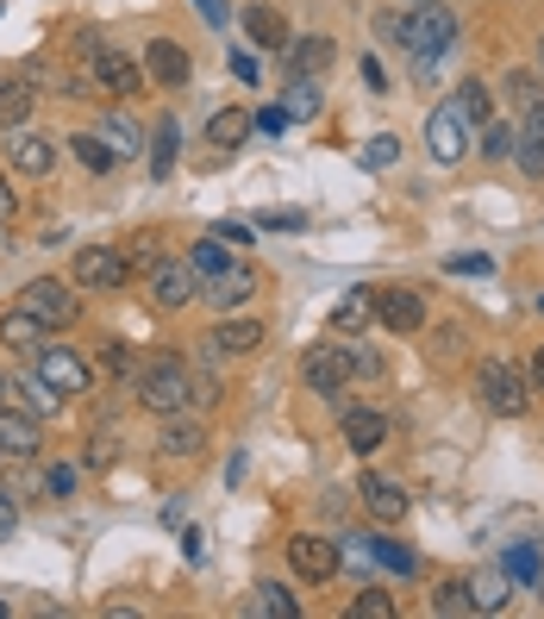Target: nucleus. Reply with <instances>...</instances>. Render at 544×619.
<instances>
[{"instance_id":"f257e3e1","label":"nucleus","mask_w":544,"mask_h":619,"mask_svg":"<svg viewBox=\"0 0 544 619\" xmlns=\"http://www.w3.org/2000/svg\"><path fill=\"white\" fill-rule=\"evenodd\" d=\"M132 394L144 413H156V420H170V413H182V406L195 401V376H188V363L182 357H151V363H138L132 376Z\"/></svg>"},{"instance_id":"f03ea898","label":"nucleus","mask_w":544,"mask_h":619,"mask_svg":"<svg viewBox=\"0 0 544 619\" xmlns=\"http://www.w3.org/2000/svg\"><path fill=\"white\" fill-rule=\"evenodd\" d=\"M20 307L39 313L44 332H63V326H76V319H81V294L69 289V282H57V275H39V282H25Z\"/></svg>"},{"instance_id":"7ed1b4c3","label":"nucleus","mask_w":544,"mask_h":619,"mask_svg":"<svg viewBox=\"0 0 544 619\" xmlns=\"http://www.w3.org/2000/svg\"><path fill=\"white\" fill-rule=\"evenodd\" d=\"M132 282V263H126V251H113V245H88V251H76V289L88 294H119Z\"/></svg>"},{"instance_id":"20e7f679","label":"nucleus","mask_w":544,"mask_h":619,"mask_svg":"<svg viewBox=\"0 0 544 619\" xmlns=\"http://www.w3.org/2000/svg\"><path fill=\"white\" fill-rule=\"evenodd\" d=\"M476 394H482L488 413H501V420H520L525 413V382L513 363H482L476 369Z\"/></svg>"},{"instance_id":"39448f33","label":"nucleus","mask_w":544,"mask_h":619,"mask_svg":"<svg viewBox=\"0 0 544 619\" xmlns=\"http://www.w3.org/2000/svg\"><path fill=\"white\" fill-rule=\"evenodd\" d=\"M81 57L95 69V88H107V95H138V88H144V69H138L119 44H81Z\"/></svg>"},{"instance_id":"423d86ee","label":"nucleus","mask_w":544,"mask_h":619,"mask_svg":"<svg viewBox=\"0 0 544 619\" xmlns=\"http://www.w3.org/2000/svg\"><path fill=\"white\" fill-rule=\"evenodd\" d=\"M32 369H39V376L57 388V394H88V382H95V369L81 363L69 345H51V338H44V350L32 357Z\"/></svg>"},{"instance_id":"0eeeda50","label":"nucleus","mask_w":544,"mask_h":619,"mask_svg":"<svg viewBox=\"0 0 544 619\" xmlns=\"http://www.w3.org/2000/svg\"><path fill=\"white\" fill-rule=\"evenodd\" d=\"M289 563L301 582H331L338 576V563H345V551L331 539H319V532H294L289 539Z\"/></svg>"},{"instance_id":"6e6552de","label":"nucleus","mask_w":544,"mask_h":619,"mask_svg":"<svg viewBox=\"0 0 544 619\" xmlns=\"http://www.w3.org/2000/svg\"><path fill=\"white\" fill-rule=\"evenodd\" d=\"M301 382H307L313 394H345V382H350V345H313L307 357H301Z\"/></svg>"},{"instance_id":"1a4fd4ad","label":"nucleus","mask_w":544,"mask_h":619,"mask_svg":"<svg viewBox=\"0 0 544 619\" xmlns=\"http://www.w3.org/2000/svg\"><path fill=\"white\" fill-rule=\"evenodd\" d=\"M469 119L457 113V107H432L426 113V151H432V163H464V151H469V132H464Z\"/></svg>"},{"instance_id":"9d476101","label":"nucleus","mask_w":544,"mask_h":619,"mask_svg":"<svg viewBox=\"0 0 544 619\" xmlns=\"http://www.w3.org/2000/svg\"><path fill=\"white\" fill-rule=\"evenodd\" d=\"M450 39H457V20L445 13V0H432V7H420L407 20V51L413 57H438V51H450Z\"/></svg>"},{"instance_id":"9b49d317","label":"nucleus","mask_w":544,"mask_h":619,"mask_svg":"<svg viewBox=\"0 0 544 619\" xmlns=\"http://www.w3.org/2000/svg\"><path fill=\"white\" fill-rule=\"evenodd\" d=\"M144 76L163 82V88H188V76H195V57H188V44L151 39V44H144Z\"/></svg>"},{"instance_id":"f8f14e48","label":"nucleus","mask_w":544,"mask_h":619,"mask_svg":"<svg viewBox=\"0 0 544 619\" xmlns=\"http://www.w3.org/2000/svg\"><path fill=\"white\" fill-rule=\"evenodd\" d=\"M200 294V275H195V263H156L151 270V301L163 313H175V307H188Z\"/></svg>"},{"instance_id":"ddd939ff","label":"nucleus","mask_w":544,"mask_h":619,"mask_svg":"<svg viewBox=\"0 0 544 619\" xmlns=\"http://www.w3.org/2000/svg\"><path fill=\"white\" fill-rule=\"evenodd\" d=\"M370 307L389 332H420L426 326V307H420V294L413 289H370Z\"/></svg>"},{"instance_id":"4468645a","label":"nucleus","mask_w":544,"mask_h":619,"mask_svg":"<svg viewBox=\"0 0 544 619\" xmlns=\"http://www.w3.org/2000/svg\"><path fill=\"white\" fill-rule=\"evenodd\" d=\"M39 413H13V406H0V457H13V464H32L39 457Z\"/></svg>"},{"instance_id":"2eb2a0df","label":"nucleus","mask_w":544,"mask_h":619,"mask_svg":"<svg viewBox=\"0 0 544 619\" xmlns=\"http://www.w3.org/2000/svg\"><path fill=\"white\" fill-rule=\"evenodd\" d=\"M7 163H13V170L20 175H51L57 170V144H51V138L44 132H7Z\"/></svg>"},{"instance_id":"dca6fc26","label":"nucleus","mask_w":544,"mask_h":619,"mask_svg":"<svg viewBox=\"0 0 544 619\" xmlns=\"http://www.w3.org/2000/svg\"><path fill=\"white\" fill-rule=\"evenodd\" d=\"M244 39H251L257 51H289L294 32H289V20L275 13L270 0H257V7H244Z\"/></svg>"},{"instance_id":"f3484780","label":"nucleus","mask_w":544,"mask_h":619,"mask_svg":"<svg viewBox=\"0 0 544 619\" xmlns=\"http://www.w3.org/2000/svg\"><path fill=\"white\" fill-rule=\"evenodd\" d=\"M345 445L357 450V457H376V450L389 445V420L370 413V406H345Z\"/></svg>"},{"instance_id":"a211bd4d","label":"nucleus","mask_w":544,"mask_h":619,"mask_svg":"<svg viewBox=\"0 0 544 619\" xmlns=\"http://www.w3.org/2000/svg\"><path fill=\"white\" fill-rule=\"evenodd\" d=\"M156 450H163V457H200V450H207V426L188 420V413H170L163 432H156Z\"/></svg>"},{"instance_id":"6ab92c4d","label":"nucleus","mask_w":544,"mask_h":619,"mask_svg":"<svg viewBox=\"0 0 544 619\" xmlns=\"http://www.w3.org/2000/svg\"><path fill=\"white\" fill-rule=\"evenodd\" d=\"M0 345L20 350V357H39V350H44V319H39V313H25V307L0 313Z\"/></svg>"},{"instance_id":"aec40b11","label":"nucleus","mask_w":544,"mask_h":619,"mask_svg":"<svg viewBox=\"0 0 544 619\" xmlns=\"http://www.w3.org/2000/svg\"><path fill=\"white\" fill-rule=\"evenodd\" d=\"M357 495H363V507H370L382 525H394L401 513H407V488L389 482V476H363V482H357Z\"/></svg>"},{"instance_id":"412c9836","label":"nucleus","mask_w":544,"mask_h":619,"mask_svg":"<svg viewBox=\"0 0 544 619\" xmlns=\"http://www.w3.org/2000/svg\"><path fill=\"white\" fill-rule=\"evenodd\" d=\"M257 294V282H251V270H219L214 282H200V301L207 307H219V313H232V307H244Z\"/></svg>"},{"instance_id":"4be33fe9","label":"nucleus","mask_w":544,"mask_h":619,"mask_svg":"<svg viewBox=\"0 0 544 619\" xmlns=\"http://www.w3.org/2000/svg\"><path fill=\"white\" fill-rule=\"evenodd\" d=\"M331 63H338V51H331V39H294L289 44V76H326Z\"/></svg>"},{"instance_id":"5701e85b","label":"nucleus","mask_w":544,"mask_h":619,"mask_svg":"<svg viewBox=\"0 0 544 619\" xmlns=\"http://www.w3.org/2000/svg\"><path fill=\"white\" fill-rule=\"evenodd\" d=\"M251 132H257V113H244V107H219V113L207 119V144H219V151L244 144Z\"/></svg>"},{"instance_id":"b1692460","label":"nucleus","mask_w":544,"mask_h":619,"mask_svg":"<svg viewBox=\"0 0 544 619\" xmlns=\"http://www.w3.org/2000/svg\"><path fill=\"white\" fill-rule=\"evenodd\" d=\"M319 76H289V88H282V113L294 119V126H307V119H319Z\"/></svg>"},{"instance_id":"393cba45","label":"nucleus","mask_w":544,"mask_h":619,"mask_svg":"<svg viewBox=\"0 0 544 619\" xmlns=\"http://www.w3.org/2000/svg\"><path fill=\"white\" fill-rule=\"evenodd\" d=\"M95 132H100V144H107L113 156H144V132H138L126 113H100Z\"/></svg>"},{"instance_id":"a878e982","label":"nucleus","mask_w":544,"mask_h":619,"mask_svg":"<svg viewBox=\"0 0 544 619\" xmlns=\"http://www.w3.org/2000/svg\"><path fill=\"white\" fill-rule=\"evenodd\" d=\"M469 600H476V613H501L507 600H513V576L507 569H482V576L469 582Z\"/></svg>"},{"instance_id":"bb28decb","label":"nucleus","mask_w":544,"mask_h":619,"mask_svg":"<svg viewBox=\"0 0 544 619\" xmlns=\"http://www.w3.org/2000/svg\"><path fill=\"white\" fill-rule=\"evenodd\" d=\"M376 319V307H370V289H350L338 307H331V332H345V338H357V332Z\"/></svg>"},{"instance_id":"cd10ccee","label":"nucleus","mask_w":544,"mask_h":619,"mask_svg":"<svg viewBox=\"0 0 544 619\" xmlns=\"http://www.w3.org/2000/svg\"><path fill=\"white\" fill-rule=\"evenodd\" d=\"M214 345H219V357H251V350L263 345V326H257V319H226V326L214 332Z\"/></svg>"},{"instance_id":"c85d7f7f","label":"nucleus","mask_w":544,"mask_h":619,"mask_svg":"<svg viewBox=\"0 0 544 619\" xmlns=\"http://www.w3.org/2000/svg\"><path fill=\"white\" fill-rule=\"evenodd\" d=\"M20 394H25V413H39V420H51V413L69 401V394H57V388L44 382L39 369H25V376H20Z\"/></svg>"},{"instance_id":"c756f323","label":"nucleus","mask_w":544,"mask_h":619,"mask_svg":"<svg viewBox=\"0 0 544 619\" xmlns=\"http://www.w3.org/2000/svg\"><path fill=\"white\" fill-rule=\"evenodd\" d=\"M32 119V88L25 82H0V132H20Z\"/></svg>"},{"instance_id":"7c9ffc66","label":"nucleus","mask_w":544,"mask_h":619,"mask_svg":"<svg viewBox=\"0 0 544 619\" xmlns=\"http://www.w3.org/2000/svg\"><path fill=\"white\" fill-rule=\"evenodd\" d=\"M450 107H457V113L464 119H476V126H488V119H494V95H488V82H457V100H450Z\"/></svg>"},{"instance_id":"2f4dec72","label":"nucleus","mask_w":544,"mask_h":619,"mask_svg":"<svg viewBox=\"0 0 544 619\" xmlns=\"http://www.w3.org/2000/svg\"><path fill=\"white\" fill-rule=\"evenodd\" d=\"M476 151H482L488 163H507V156L520 151V138H513V126H507V119H488L482 138H476Z\"/></svg>"},{"instance_id":"473e14b6","label":"nucleus","mask_w":544,"mask_h":619,"mask_svg":"<svg viewBox=\"0 0 544 619\" xmlns=\"http://www.w3.org/2000/svg\"><path fill=\"white\" fill-rule=\"evenodd\" d=\"M188 263H195V275H200V282H214V275L219 270H232V257H226V238H200V245H195V251H188Z\"/></svg>"},{"instance_id":"72a5a7b5","label":"nucleus","mask_w":544,"mask_h":619,"mask_svg":"<svg viewBox=\"0 0 544 619\" xmlns=\"http://www.w3.org/2000/svg\"><path fill=\"white\" fill-rule=\"evenodd\" d=\"M69 151H76L81 170H95V175H107V170L119 163V156L107 151V144H100V132H76V138H69Z\"/></svg>"},{"instance_id":"f704fd0d","label":"nucleus","mask_w":544,"mask_h":619,"mask_svg":"<svg viewBox=\"0 0 544 619\" xmlns=\"http://www.w3.org/2000/svg\"><path fill=\"white\" fill-rule=\"evenodd\" d=\"M501 569H507V576H513V582H520V588H532V582L544 576V563H538V551H532V544H507Z\"/></svg>"},{"instance_id":"c9c22d12","label":"nucleus","mask_w":544,"mask_h":619,"mask_svg":"<svg viewBox=\"0 0 544 619\" xmlns=\"http://www.w3.org/2000/svg\"><path fill=\"white\" fill-rule=\"evenodd\" d=\"M363 544H370V563H382L394 576H413V569H420V557H413L407 544H389V539H363Z\"/></svg>"},{"instance_id":"e433bc0d","label":"nucleus","mask_w":544,"mask_h":619,"mask_svg":"<svg viewBox=\"0 0 544 619\" xmlns=\"http://www.w3.org/2000/svg\"><path fill=\"white\" fill-rule=\"evenodd\" d=\"M257 613H270V619H294L301 613V600L282 588V582H257Z\"/></svg>"},{"instance_id":"4c0bfd02","label":"nucleus","mask_w":544,"mask_h":619,"mask_svg":"<svg viewBox=\"0 0 544 619\" xmlns=\"http://www.w3.org/2000/svg\"><path fill=\"white\" fill-rule=\"evenodd\" d=\"M175 151H182V126H175V119H163V126H156V144H151V170L170 175L175 170Z\"/></svg>"},{"instance_id":"58836bf2","label":"nucleus","mask_w":544,"mask_h":619,"mask_svg":"<svg viewBox=\"0 0 544 619\" xmlns=\"http://www.w3.org/2000/svg\"><path fill=\"white\" fill-rule=\"evenodd\" d=\"M507 100H513L520 113H532V107H544V88H538V76H532V69H513V76H507Z\"/></svg>"},{"instance_id":"ea45409f","label":"nucleus","mask_w":544,"mask_h":619,"mask_svg":"<svg viewBox=\"0 0 544 619\" xmlns=\"http://www.w3.org/2000/svg\"><path fill=\"white\" fill-rule=\"evenodd\" d=\"M432 613H476L469 582H438V588H432Z\"/></svg>"},{"instance_id":"a19ab883","label":"nucleus","mask_w":544,"mask_h":619,"mask_svg":"<svg viewBox=\"0 0 544 619\" xmlns=\"http://www.w3.org/2000/svg\"><path fill=\"white\" fill-rule=\"evenodd\" d=\"M363 163H370V170H389V163H401V138H394V132H376L370 144H363Z\"/></svg>"},{"instance_id":"79ce46f5","label":"nucleus","mask_w":544,"mask_h":619,"mask_svg":"<svg viewBox=\"0 0 544 619\" xmlns=\"http://www.w3.org/2000/svg\"><path fill=\"white\" fill-rule=\"evenodd\" d=\"M350 613H357V619H394V595H382V588H363V595L350 600Z\"/></svg>"},{"instance_id":"37998d69","label":"nucleus","mask_w":544,"mask_h":619,"mask_svg":"<svg viewBox=\"0 0 544 619\" xmlns=\"http://www.w3.org/2000/svg\"><path fill=\"white\" fill-rule=\"evenodd\" d=\"M44 495H51V501H69V495H76V469L51 464V469H44Z\"/></svg>"},{"instance_id":"c03bdc74","label":"nucleus","mask_w":544,"mask_h":619,"mask_svg":"<svg viewBox=\"0 0 544 619\" xmlns=\"http://www.w3.org/2000/svg\"><path fill=\"white\" fill-rule=\"evenodd\" d=\"M100 363L113 369V376H138V357L119 345V338H107V345H100Z\"/></svg>"},{"instance_id":"a18cd8bd","label":"nucleus","mask_w":544,"mask_h":619,"mask_svg":"<svg viewBox=\"0 0 544 619\" xmlns=\"http://www.w3.org/2000/svg\"><path fill=\"white\" fill-rule=\"evenodd\" d=\"M232 76L244 82V88H257V82H263V63H257V51H232Z\"/></svg>"},{"instance_id":"49530a36","label":"nucleus","mask_w":544,"mask_h":619,"mask_svg":"<svg viewBox=\"0 0 544 619\" xmlns=\"http://www.w3.org/2000/svg\"><path fill=\"white\" fill-rule=\"evenodd\" d=\"M513 156H520L525 175H544V138H520V151H513Z\"/></svg>"},{"instance_id":"de8ad7c7","label":"nucleus","mask_w":544,"mask_h":619,"mask_svg":"<svg viewBox=\"0 0 544 619\" xmlns=\"http://www.w3.org/2000/svg\"><path fill=\"white\" fill-rule=\"evenodd\" d=\"M214 232L226 238V245H257V226H251V219H219Z\"/></svg>"},{"instance_id":"09e8293b","label":"nucleus","mask_w":544,"mask_h":619,"mask_svg":"<svg viewBox=\"0 0 544 619\" xmlns=\"http://www.w3.org/2000/svg\"><path fill=\"white\" fill-rule=\"evenodd\" d=\"M126 263H132V275H144V270H156L163 257H156L151 245H144V238H132V245H126Z\"/></svg>"},{"instance_id":"8fccbe9b","label":"nucleus","mask_w":544,"mask_h":619,"mask_svg":"<svg viewBox=\"0 0 544 619\" xmlns=\"http://www.w3.org/2000/svg\"><path fill=\"white\" fill-rule=\"evenodd\" d=\"M257 132L282 138V132H289V113H282V107H263V113H257Z\"/></svg>"},{"instance_id":"3c124183","label":"nucleus","mask_w":544,"mask_h":619,"mask_svg":"<svg viewBox=\"0 0 544 619\" xmlns=\"http://www.w3.org/2000/svg\"><path fill=\"white\" fill-rule=\"evenodd\" d=\"M182 551H188V563H207V532L188 525V532H182Z\"/></svg>"},{"instance_id":"603ef678","label":"nucleus","mask_w":544,"mask_h":619,"mask_svg":"<svg viewBox=\"0 0 544 619\" xmlns=\"http://www.w3.org/2000/svg\"><path fill=\"white\" fill-rule=\"evenodd\" d=\"M494 263L488 257H450V275H488Z\"/></svg>"},{"instance_id":"864d4df0","label":"nucleus","mask_w":544,"mask_h":619,"mask_svg":"<svg viewBox=\"0 0 544 619\" xmlns=\"http://www.w3.org/2000/svg\"><path fill=\"white\" fill-rule=\"evenodd\" d=\"M13 525H20V507H13V495H0V539H13Z\"/></svg>"},{"instance_id":"5fc2aeb1","label":"nucleus","mask_w":544,"mask_h":619,"mask_svg":"<svg viewBox=\"0 0 544 619\" xmlns=\"http://www.w3.org/2000/svg\"><path fill=\"white\" fill-rule=\"evenodd\" d=\"M363 82H370V95H389V76H382V63L363 57Z\"/></svg>"},{"instance_id":"6e6d98bb","label":"nucleus","mask_w":544,"mask_h":619,"mask_svg":"<svg viewBox=\"0 0 544 619\" xmlns=\"http://www.w3.org/2000/svg\"><path fill=\"white\" fill-rule=\"evenodd\" d=\"M263 226H270V232H294V226H301V214H289V207H275V214H263Z\"/></svg>"},{"instance_id":"4d7b16f0","label":"nucleus","mask_w":544,"mask_h":619,"mask_svg":"<svg viewBox=\"0 0 544 619\" xmlns=\"http://www.w3.org/2000/svg\"><path fill=\"white\" fill-rule=\"evenodd\" d=\"M200 13H207V25H226L232 20V7H226V0H195Z\"/></svg>"},{"instance_id":"13d9d810","label":"nucleus","mask_w":544,"mask_h":619,"mask_svg":"<svg viewBox=\"0 0 544 619\" xmlns=\"http://www.w3.org/2000/svg\"><path fill=\"white\" fill-rule=\"evenodd\" d=\"M0 219H13V188L0 182Z\"/></svg>"},{"instance_id":"bf43d9fd","label":"nucleus","mask_w":544,"mask_h":619,"mask_svg":"<svg viewBox=\"0 0 544 619\" xmlns=\"http://www.w3.org/2000/svg\"><path fill=\"white\" fill-rule=\"evenodd\" d=\"M532 382L544 388V350H538V357H532Z\"/></svg>"},{"instance_id":"052dcab7","label":"nucleus","mask_w":544,"mask_h":619,"mask_svg":"<svg viewBox=\"0 0 544 619\" xmlns=\"http://www.w3.org/2000/svg\"><path fill=\"white\" fill-rule=\"evenodd\" d=\"M7 394H13V382H7V376H0V406H7Z\"/></svg>"},{"instance_id":"680f3d73","label":"nucleus","mask_w":544,"mask_h":619,"mask_svg":"<svg viewBox=\"0 0 544 619\" xmlns=\"http://www.w3.org/2000/svg\"><path fill=\"white\" fill-rule=\"evenodd\" d=\"M532 595H538V600H544V576H538V582H532Z\"/></svg>"},{"instance_id":"e2e57ef3","label":"nucleus","mask_w":544,"mask_h":619,"mask_svg":"<svg viewBox=\"0 0 544 619\" xmlns=\"http://www.w3.org/2000/svg\"><path fill=\"white\" fill-rule=\"evenodd\" d=\"M413 7H432V0H413Z\"/></svg>"},{"instance_id":"0e129e2a","label":"nucleus","mask_w":544,"mask_h":619,"mask_svg":"<svg viewBox=\"0 0 544 619\" xmlns=\"http://www.w3.org/2000/svg\"><path fill=\"white\" fill-rule=\"evenodd\" d=\"M0 613H7V600H0Z\"/></svg>"}]
</instances>
